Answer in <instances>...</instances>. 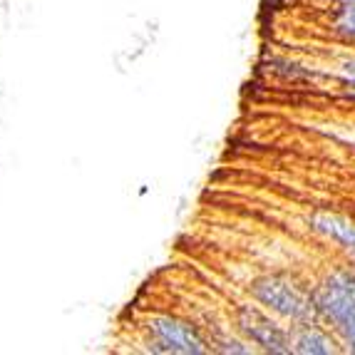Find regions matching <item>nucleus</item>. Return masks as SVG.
Returning <instances> with one entry per match:
<instances>
[{"instance_id": "obj_7", "label": "nucleus", "mask_w": 355, "mask_h": 355, "mask_svg": "<svg viewBox=\"0 0 355 355\" xmlns=\"http://www.w3.org/2000/svg\"><path fill=\"white\" fill-rule=\"evenodd\" d=\"M214 345H216V350L219 353H236V355H249L254 353V348H251V343L246 340V338H234L231 333H221V336L214 338Z\"/></svg>"}, {"instance_id": "obj_8", "label": "nucleus", "mask_w": 355, "mask_h": 355, "mask_svg": "<svg viewBox=\"0 0 355 355\" xmlns=\"http://www.w3.org/2000/svg\"><path fill=\"white\" fill-rule=\"evenodd\" d=\"M336 30L345 37H355V3L340 6V12L336 18Z\"/></svg>"}, {"instance_id": "obj_1", "label": "nucleus", "mask_w": 355, "mask_h": 355, "mask_svg": "<svg viewBox=\"0 0 355 355\" xmlns=\"http://www.w3.org/2000/svg\"><path fill=\"white\" fill-rule=\"evenodd\" d=\"M313 301L320 323H326L355 353V266L331 268L313 291Z\"/></svg>"}, {"instance_id": "obj_5", "label": "nucleus", "mask_w": 355, "mask_h": 355, "mask_svg": "<svg viewBox=\"0 0 355 355\" xmlns=\"http://www.w3.org/2000/svg\"><path fill=\"white\" fill-rule=\"evenodd\" d=\"M308 226L320 234V236L331 239L338 243L345 254H355V221L343 216V214H331V211H318L313 216H308Z\"/></svg>"}, {"instance_id": "obj_4", "label": "nucleus", "mask_w": 355, "mask_h": 355, "mask_svg": "<svg viewBox=\"0 0 355 355\" xmlns=\"http://www.w3.org/2000/svg\"><path fill=\"white\" fill-rule=\"evenodd\" d=\"M239 336H243L251 345H256L263 353L286 355L293 353V340L291 331L281 323V318L266 311L259 303H239L236 313H234Z\"/></svg>"}, {"instance_id": "obj_2", "label": "nucleus", "mask_w": 355, "mask_h": 355, "mask_svg": "<svg viewBox=\"0 0 355 355\" xmlns=\"http://www.w3.org/2000/svg\"><path fill=\"white\" fill-rule=\"evenodd\" d=\"M249 296L254 298V303L271 311L276 318L293 323V326L320 320L318 311H315L313 291H306L293 279H286L279 273L256 276L249 284Z\"/></svg>"}, {"instance_id": "obj_9", "label": "nucleus", "mask_w": 355, "mask_h": 355, "mask_svg": "<svg viewBox=\"0 0 355 355\" xmlns=\"http://www.w3.org/2000/svg\"><path fill=\"white\" fill-rule=\"evenodd\" d=\"M340 72H343V77H355V60H345L340 65Z\"/></svg>"}, {"instance_id": "obj_6", "label": "nucleus", "mask_w": 355, "mask_h": 355, "mask_svg": "<svg viewBox=\"0 0 355 355\" xmlns=\"http://www.w3.org/2000/svg\"><path fill=\"white\" fill-rule=\"evenodd\" d=\"M291 340H293V353L303 355H333L338 353L333 336L320 326V320L313 323H303V326H293L291 331Z\"/></svg>"}, {"instance_id": "obj_3", "label": "nucleus", "mask_w": 355, "mask_h": 355, "mask_svg": "<svg viewBox=\"0 0 355 355\" xmlns=\"http://www.w3.org/2000/svg\"><path fill=\"white\" fill-rule=\"evenodd\" d=\"M142 343L147 353L164 355H202L211 345L199 323L179 313H152L142 320Z\"/></svg>"}, {"instance_id": "obj_10", "label": "nucleus", "mask_w": 355, "mask_h": 355, "mask_svg": "<svg viewBox=\"0 0 355 355\" xmlns=\"http://www.w3.org/2000/svg\"><path fill=\"white\" fill-rule=\"evenodd\" d=\"M350 261H353V266H355V254H350Z\"/></svg>"}]
</instances>
